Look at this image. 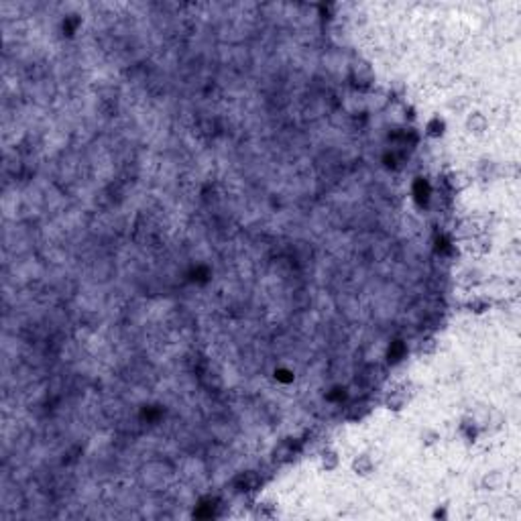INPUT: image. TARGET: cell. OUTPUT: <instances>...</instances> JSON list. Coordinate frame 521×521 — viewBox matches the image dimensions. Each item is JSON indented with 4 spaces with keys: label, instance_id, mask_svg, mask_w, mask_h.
I'll return each mask as SVG.
<instances>
[{
    "label": "cell",
    "instance_id": "1",
    "mask_svg": "<svg viewBox=\"0 0 521 521\" xmlns=\"http://www.w3.org/2000/svg\"><path fill=\"white\" fill-rule=\"evenodd\" d=\"M503 482H505L503 474H501V472H497V470H493V472H489V474H484L482 487H484V489H489V491H497V489H501V487H503Z\"/></svg>",
    "mask_w": 521,
    "mask_h": 521
},
{
    "label": "cell",
    "instance_id": "2",
    "mask_svg": "<svg viewBox=\"0 0 521 521\" xmlns=\"http://www.w3.org/2000/svg\"><path fill=\"white\" fill-rule=\"evenodd\" d=\"M466 124H468V129H470L472 133H477V135L484 133V131H487V126H489L487 118H484L482 114H470L468 120H466Z\"/></svg>",
    "mask_w": 521,
    "mask_h": 521
},
{
    "label": "cell",
    "instance_id": "3",
    "mask_svg": "<svg viewBox=\"0 0 521 521\" xmlns=\"http://www.w3.org/2000/svg\"><path fill=\"white\" fill-rule=\"evenodd\" d=\"M352 76L358 79L361 84H368L370 79H373V72H370V67L367 63H356L352 67Z\"/></svg>",
    "mask_w": 521,
    "mask_h": 521
},
{
    "label": "cell",
    "instance_id": "4",
    "mask_svg": "<svg viewBox=\"0 0 521 521\" xmlns=\"http://www.w3.org/2000/svg\"><path fill=\"white\" fill-rule=\"evenodd\" d=\"M468 183H470V179H468V175L464 171H456V173H452V175H450V185H452L454 190H464V188H468Z\"/></svg>",
    "mask_w": 521,
    "mask_h": 521
},
{
    "label": "cell",
    "instance_id": "5",
    "mask_svg": "<svg viewBox=\"0 0 521 521\" xmlns=\"http://www.w3.org/2000/svg\"><path fill=\"white\" fill-rule=\"evenodd\" d=\"M338 462H340V458H338V454L334 452V450H326V452L322 454V464H324L326 470H334L338 466Z\"/></svg>",
    "mask_w": 521,
    "mask_h": 521
},
{
    "label": "cell",
    "instance_id": "6",
    "mask_svg": "<svg viewBox=\"0 0 521 521\" xmlns=\"http://www.w3.org/2000/svg\"><path fill=\"white\" fill-rule=\"evenodd\" d=\"M354 470L358 472V474H368L370 470H373V460H370L368 456H358L356 460H354Z\"/></svg>",
    "mask_w": 521,
    "mask_h": 521
},
{
    "label": "cell",
    "instance_id": "7",
    "mask_svg": "<svg viewBox=\"0 0 521 521\" xmlns=\"http://www.w3.org/2000/svg\"><path fill=\"white\" fill-rule=\"evenodd\" d=\"M389 405L393 409H399L403 405V397H389Z\"/></svg>",
    "mask_w": 521,
    "mask_h": 521
}]
</instances>
